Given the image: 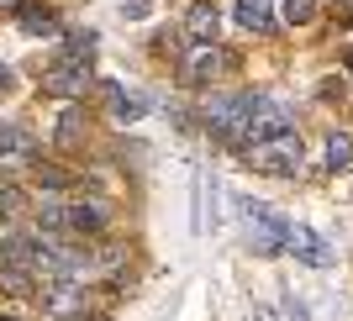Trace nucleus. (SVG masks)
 Instances as JSON below:
<instances>
[{"mask_svg":"<svg viewBox=\"0 0 353 321\" xmlns=\"http://www.w3.org/2000/svg\"><path fill=\"white\" fill-rule=\"evenodd\" d=\"M79 121H85V116H79L74 105L59 116V147H79Z\"/></svg>","mask_w":353,"mask_h":321,"instance_id":"nucleus-15","label":"nucleus"},{"mask_svg":"<svg viewBox=\"0 0 353 321\" xmlns=\"http://www.w3.org/2000/svg\"><path fill=\"white\" fill-rule=\"evenodd\" d=\"M0 147H6V153H21V158H27V153H32V137H27V132H16L11 121H0Z\"/></svg>","mask_w":353,"mask_h":321,"instance_id":"nucleus-14","label":"nucleus"},{"mask_svg":"<svg viewBox=\"0 0 353 321\" xmlns=\"http://www.w3.org/2000/svg\"><path fill=\"white\" fill-rule=\"evenodd\" d=\"M348 74H353V48H348Z\"/></svg>","mask_w":353,"mask_h":321,"instance_id":"nucleus-21","label":"nucleus"},{"mask_svg":"<svg viewBox=\"0 0 353 321\" xmlns=\"http://www.w3.org/2000/svg\"><path fill=\"white\" fill-rule=\"evenodd\" d=\"M43 90L48 95H63V101H79V95L90 90V63L85 59H59L53 69H48Z\"/></svg>","mask_w":353,"mask_h":321,"instance_id":"nucleus-5","label":"nucleus"},{"mask_svg":"<svg viewBox=\"0 0 353 321\" xmlns=\"http://www.w3.org/2000/svg\"><path fill=\"white\" fill-rule=\"evenodd\" d=\"M285 253H295V258L311 263V269H332V248H327V237H316L311 227H301V221L285 227Z\"/></svg>","mask_w":353,"mask_h":321,"instance_id":"nucleus-6","label":"nucleus"},{"mask_svg":"<svg viewBox=\"0 0 353 321\" xmlns=\"http://www.w3.org/2000/svg\"><path fill=\"white\" fill-rule=\"evenodd\" d=\"M253 169H264V174H295L301 169V137L295 132H274L264 143H253Z\"/></svg>","mask_w":353,"mask_h":321,"instance_id":"nucleus-3","label":"nucleus"},{"mask_svg":"<svg viewBox=\"0 0 353 321\" xmlns=\"http://www.w3.org/2000/svg\"><path fill=\"white\" fill-rule=\"evenodd\" d=\"M90 53H95V32H69V37H63V59H85L90 63Z\"/></svg>","mask_w":353,"mask_h":321,"instance_id":"nucleus-13","label":"nucleus"},{"mask_svg":"<svg viewBox=\"0 0 353 321\" xmlns=\"http://www.w3.org/2000/svg\"><path fill=\"white\" fill-rule=\"evenodd\" d=\"M285 316H290V321H306V306H295V295H290V300H285Z\"/></svg>","mask_w":353,"mask_h":321,"instance_id":"nucleus-18","label":"nucleus"},{"mask_svg":"<svg viewBox=\"0 0 353 321\" xmlns=\"http://www.w3.org/2000/svg\"><path fill=\"white\" fill-rule=\"evenodd\" d=\"M16 205H21V195H16V190H0V211H16Z\"/></svg>","mask_w":353,"mask_h":321,"instance_id":"nucleus-17","label":"nucleus"},{"mask_svg":"<svg viewBox=\"0 0 353 321\" xmlns=\"http://www.w3.org/2000/svg\"><path fill=\"white\" fill-rule=\"evenodd\" d=\"M111 105H117V116L121 121H137V116H143V95H127V90H117V85H111Z\"/></svg>","mask_w":353,"mask_h":321,"instance_id":"nucleus-12","label":"nucleus"},{"mask_svg":"<svg viewBox=\"0 0 353 321\" xmlns=\"http://www.w3.org/2000/svg\"><path fill=\"white\" fill-rule=\"evenodd\" d=\"M253 321H280V316H274L269 306H253Z\"/></svg>","mask_w":353,"mask_h":321,"instance_id":"nucleus-19","label":"nucleus"},{"mask_svg":"<svg viewBox=\"0 0 353 321\" xmlns=\"http://www.w3.org/2000/svg\"><path fill=\"white\" fill-rule=\"evenodd\" d=\"M0 6H16V0H0Z\"/></svg>","mask_w":353,"mask_h":321,"instance_id":"nucleus-22","label":"nucleus"},{"mask_svg":"<svg viewBox=\"0 0 353 321\" xmlns=\"http://www.w3.org/2000/svg\"><path fill=\"white\" fill-rule=\"evenodd\" d=\"M21 27H27L32 37H53V32H59V21H53L48 11H37V6H21Z\"/></svg>","mask_w":353,"mask_h":321,"instance_id":"nucleus-11","label":"nucleus"},{"mask_svg":"<svg viewBox=\"0 0 353 321\" xmlns=\"http://www.w3.org/2000/svg\"><path fill=\"white\" fill-rule=\"evenodd\" d=\"M253 105H259V90H237V95H216L206 101V127L216 132L221 143H248L253 132Z\"/></svg>","mask_w":353,"mask_h":321,"instance_id":"nucleus-1","label":"nucleus"},{"mask_svg":"<svg viewBox=\"0 0 353 321\" xmlns=\"http://www.w3.org/2000/svg\"><path fill=\"white\" fill-rule=\"evenodd\" d=\"M0 321H16V316H0Z\"/></svg>","mask_w":353,"mask_h":321,"instance_id":"nucleus-23","label":"nucleus"},{"mask_svg":"<svg viewBox=\"0 0 353 321\" xmlns=\"http://www.w3.org/2000/svg\"><path fill=\"white\" fill-rule=\"evenodd\" d=\"M237 27L253 32V37H264L274 27V0H237Z\"/></svg>","mask_w":353,"mask_h":321,"instance_id":"nucleus-8","label":"nucleus"},{"mask_svg":"<svg viewBox=\"0 0 353 321\" xmlns=\"http://www.w3.org/2000/svg\"><path fill=\"white\" fill-rule=\"evenodd\" d=\"M105 221H111V205L105 200H69L63 205V227L69 232H101Z\"/></svg>","mask_w":353,"mask_h":321,"instance_id":"nucleus-7","label":"nucleus"},{"mask_svg":"<svg viewBox=\"0 0 353 321\" xmlns=\"http://www.w3.org/2000/svg\"><path fill=\"white\" fill-rule=\"evenodd\" d=\"M237 216H243V227H248L259 253H285V227H290L285 216H274V211H269L264 200H253V195L237 200Z\"/></svg>","mask_w":353,"mask_h":321,"instance_id":"nucleus-2","label":"nucleus"},{"mask_svg":"<svg viewBox=\"0 0 353 321\" xmlns=\"http://www.w3.org/2000/svg\"><path fill=\"white\" fill-rule=\"evenodd\" d=\"M6 90H11V69H6V63H0V95H6Z\"/></svg>","mask_w":353,"mask_h":321,"instance_id":"nucleus-20","label":"nucleus"},{"mask_svg":"<svg viewBox=\"0 0 353 321\" xmlns=\"http://www.w3.org/2000/svg\"><path fill=\"white\" fill-rule=\"evenodd\" d=\"M311 11H316V0H285V21H290V27L311 21Z\"/></svg>","mask_w":353,"mask_h":321,"instance_id":"nucleus-16","label":"nucleus"},{"mask_svg":"<svg viewBox=\"0 0 353 321\" xmlns=\"http://www.w3.org/2000/svg\"><path fill=\"white\" fill-rule=\"evenodd\" d=\"M348 163H353V137L348 132H332V137H327V169L338 174V169H348Z\"/></svg>","mask_w":353,"mask_h":321,"instance_id":"nucleus-10","label":"nucleus"},{"mask_svg":"<svg viewBox=\"0 0 353 321\" xmlns=\"http://www.w3.org/2000/svg\"><path fill=\"white\" fill-rule=\"evenodd\" d=\"M227 69V53H221L216 43H185V63H179V79H185V85H211V79H216V74Z\"/></svg>","mask_w":353,"mask_h":321,"instance_id":"nucleus-4","label":"nucleus"},{"mask_svg":"<svg viewBox=\"0 0 353 321\" xmlns=\"http://www.w3.org/2000/svg\"><path fill=\"white\" fill-rule=\"evenodd\" d=\"M211 37H216V6L195 0L190 16H185V43H211Z\"/></svg>","mask_w":353,"mask_h":321,"instance_id":"nucleus-9","label":"nucleus"}]
</instances>
